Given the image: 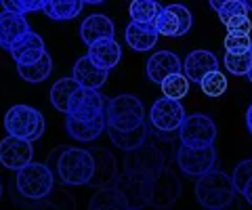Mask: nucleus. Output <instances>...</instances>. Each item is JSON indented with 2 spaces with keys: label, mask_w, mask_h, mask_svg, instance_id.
Wrapping results in <instances>:
<instances>
[{
  "label": "nucleus",
  "mask_w": 252,
  "mask_h": 210,
  "mask_svg": "<svg viewBox=\"0 0 252 210\" xmlns=\"http://www.w3.org/2000/svg\"><path fill=\"white\" fill-rule=\"evenodd\" d=\"M9 53H11V57L15 59V63L28 65V63H34V61L42 59L46 49H44L42 36H38L36 32H26L11 44Z\"/></svg>",
  "instance_id": "obj_14"
},
{
  "label": "nucleus",
  "mask_w": 252,
  "mask_h": 210,
  "mask_svg": "<svg viewBox=\"0 0 252 210\" xmlns=\"http://www.w3.org/2000/svg\"><path fill=\"white\" fill-rule=\"evenodd\" d=\"M223 65L227 67V72L233 76H246L252 67V53H227L223 57Z\"/></svg>",
  "instance_id": "obj_31"
},
{
  "label": "nucleus",
  "mask_w": 252,
  "mask_h": 210,
  "mask_svg": "<svg viewBox=\"0 0 252 210\" xmlns=\"http://www.w3.org/2000/svg\"><path fill=\"white\" fill-rule=\"evenodd\" d=\"M162 6L156 2V0H132L128 6V15L132 21L139 23H154L158 13H160Z\"/></svg>",
  "instance_id": "obj_29"
},
{
  "label": "nucleus",
  "mask_w": 252,
  "mask_h": 210,
  "mask_svg": "<svg viewBox=\"0 0 252 210\" xmlns=\"http://www.w3.org/2000/svg\"><path fill=\"white\" fill-rule=\"evenodd\" d=\"M246 76H248V80H250V82H252V67H250V72H248V74H246Z\"/></svg>",
  "instance_id": "obj_43"
},
{
  "label": "nucleus",
  "mask_w": 252,
  "mask_h": 210,
  "mask_svg": "<svg viewBox=\"0 0 252 210\" xmlns=\"http://www.w3.org/2000/svg\"><path fill=\"white\" fill-rule=\"evenodd\" d=\"M89 57L94 61L97 65L112 69L120 63L122 59V49L114 38H101V40L89 44Z\"/></svg>",
  "instance_id": "obj_21"
},
{
  "label": "nucleus",
  "mask_w": 252,
  "mask_h": 210,
  "mask_svg": "<svg viewBox=\"0 0 252 210\" xmlns=\"http://www.w3.org/2000/svg\"><path fill=\"white\" fill-rule=\"evenodd\" d=\"M55 173L51 170L49 164L42 162H30L23 168L17 170V191L21 198L38 202V200H46L53 193V185H55Z\"/></svg>",
  "instance_id": "obj_3"
},
{
  "label": "nucleus",
  "mask_w": 252,
  "mask_h": 210,
  "mask_svg": "<svg viewBox=\"0 0 252 210\" xmlns=\"http://www.w3.org/2000/svg\"><path fill=\"white\" fill-rule=\"evenodd\" d=\"M80 38L84 44H93L101 38H114V21L107 15H91L82 21Z\"/></svg>",
  "instance_id": "obj_22"
},
{
  "label": "nucleus",
  "mask_w": 252,
  "mask_h": 210,
  "mask_svg": "<svg viewBox=\"0 0 252 210\" xmlns=\"http://www.w3.org/2000/svg\"><path fill=\"white\" fill-rule=\"evenodd\" d=\"M86 4H101V2H105V0H84Z\"/></svg>",
  "instance_id": "obj_41"
},
{
  "label": "nucleus",
  "mask_w": 252,
  "mask_h": 210,
  "mask_svg": "<svg viewBox=\"0 0 252 210\" xmlns=\"http://www.w3.org/2000/svg\"><path fill=\"white\" fill-rule=\"evenodd\" d=\"M84 0H44L42 13L55 21H69L82 13Z\"/></svg>",
  "instance_id": "obj_24"
},
{
  "label": "nucleus",
  "mask_w": 252,
  "mask_h": 210,
  "mask_svg": "<svg viewBox=\"0 0 252 210\" xmlns=\"http://www.w3.org/2000/svg\"><path fill=\"white\" fill-rule=\"evenodd\" d=\"M217 162V150L212 145H204V147H191V145H183L177 150V164L189 177H202L204 173L215 168Z\"/></svg>",
  "instance_id": "obj_7"
},
{
  "label": "nucleus",
  "mask_w": 252,
  "mask_h": 210,
  "mask_svg": "<svg viewBox=\"0 0 252 210\" xmlns=\"http://www.w3.org/2000/svg\"><path fill=\"white\" fill-rule=\"evenodd\" d=\"M233 185H235V191H244V187H246V183L252 179V160H244L240 162L238 166H235L233 170Z\"/></svg>",
  "instance_id": "obj_36"
},
{
  "label": "nucleus",
  "mask_w": 252,
  "mask_h": 210,
  "mask_svg": "<svg viewBox=\"0 0 252 210\" xmlns=\"http://www.w3.org/2000/svg\"><path fill=\"white\" fill-rule=\"evenodd\" d=\"M46 164L65 185H89L94 175V155L82 147H57Z\"/></svg>",
  "instance_id": "obj_1"
},
{
  "label": "nucleus",
  "mask_w": 252,
  "mask_h": 210,
  "mask_svg": "<svg viewBox=\"0 0 252 210\" xmlns=\"http://www.w3.org/2000/svg\"><path fill=\"white\" fill-rule=\"evenodd\" d=\"M107 76H109V69L97 65L94 61L84 55L80 57L74 63V78L78 80L80 87H86V89H101L103 84L107 82Z\"/></svg>",
  "instance_id": "obj_16"
},
{
  "label": "nucleus",
  "mask_w": 252,
  "mask_h": 210,
  "mask_svg": "<svg viewBox=\"0 0 252 210\" xmlns=\"http://www.w3.org/2000/svg\"><path fill=\"white\" fill-rule=\"evenodd\" d=\"M164 170V158L154 145H139L126 151L124 158V175L132 181L149 185Z\"/></svg>",
  "instance_id": "obj_4"
},
{
  "label": "nucleus",
  "mask_w": 252,
  "mask_h": 210,
  "mask_svg": "<svg viewBox=\"0 0 252 210\" xmlns=\"http://www.w3.org/2000/svg\"><path fill=\"white\" fill-rule=\"evenodd\" d=\"M145 72H147V78L152 82L162 84L164 78H168L170 74L183 72V61L170 51H158L147 59Z\"/></svg>",
  "instance_id": "obj_15"
},
{
  "label": "nucleus",
  "mask_w": 252,
  "mask_h": 210,
  "mask_svg": "<svg viewBox=\"0 0 252 210\" xmlns=\"http://www.w3.org/2000/svg\"><path fill=\"white\" fill-rule=\"evenodd\" d=\"M149 120H152L154 128L160 130V133H175V130L181 128V124L185 120V110L179 99L160 97L152 105Z\"/></svg>",
  "instance_id": "obj_10"
},
{
  "label": "nucleus",
  "mask_w": 252,
  "mask_h": 210,
  "mask_svg": "<svg viewBox=\"0 0 252 210\" xmlns=\"http://www.w3.org/2000/svg\"><path fill=\"white\" fill-rule=\"evenodd\" d=\"M0 196H2V183H0Z\"/></svg>",
  "instance_id": "obj_44"
},
{
  "label": "nucleus",
  "mask_w": 252,
  "mask_h": 210,
  "mask_svg": "<svg viewBox=\"0 0 252 210\" xmlns=\"http://www.w3.org/2000/svg\"><path fill=\"white\" fill-rule=\"evenodd\" d=\"M105 120L118 130H135L145 124V110L135 95H120L105 103Z\"/></svg>",
  "instance_id": "obj_5"
},
{
  "label": "nucleus",
  "mask_w": 252,
  "mask_h": 210,
  "mask_svg": "<svg viewBox=\"0 0 252 210\" xmlns=\"http://www.w3.org/2000/svg\"><path fill=\"white\" fill-rule=\"evenodd\" d=\"M4 130L13 137L38 141L44 135V116L30 105H13L4 114Z\"/></svg>",
  "instance_id": "obj_6"
},
{
  "label": "nucleus",
  "mask_w": 252,
  "mask_h": 210,
  "mask_svg": "<svg viewBox=\"0 0 252 210\" xmlns=\"http://www.w3.org/2000/svg\"><path fill=\"white\" fill-rule=\"evenodd\" d=\"M89 208H128V202L116 185H105V187H99Z\"/></svg>",
  "instance_id": "obj_28"
},
{
  "label": "nucleus",
  "mask_w": 252,
  "mask_h": 210,
  "mask_svg": "<svg viewBox=\"0 0 252 210\" xmlns=\"http://www.w3.org/2000/svg\"><path fill=\"white\" fill-rule=\"evenodd\" d=\"M107 128V120H105V112L97 116V118L93 120H76L72 116H67L65 118V130L69 137H74L76 141H93V139H97L103 130Z\"/></svg>",
  "instance_id": "obj_19"
},
{
  "label": "nucleus",
  "mask_w": 252,
  "mask_h": 210,
  "mask_svg": "<svg viewBox=\"0 0 252 210\" xmlns=\"http://www.w3.org/2000/svg\"><path fill=\"white\" fill-rule=\"evenodd\" d=\"M195 198L204 208L210 210H223L235 198V185L233 179L227 177L223 170H208L195 181Z\"/></svg>",
  "instance_id": "obj_2"
},
{
  "label": "nucleus",
  "mask_w": 252,
  "mask_h": 210,
  "mask_svg": "<svg viewBox=\"0 0 252 210\" xmlns=\"http://www.w3.org/2000/svg\"><path fill=\"white\" fill-rule=\"evenodd\" d=\"M4 6V11H13V13H34V11H42L44 0H0Z\"/></svg>",
  "instance_id": "obj_33"
},
{
  "label": "nucleus",
  "mask_w": 252,
  "mask_h": 210,
  "mask_svg": "<svg viewBox=\"0 0 252 210\" xmlns=\"http://www.w3.org/2000/svg\"><path fill=\"white\" fill-rule=\"evenodd\" d=\"M208 2H210V6H212V9H215V11H219L220 6H223L225 2H229V0H208Z\"/></svg>",
  "instance_id": "obj_39"
},
{
  "label": "nucleus",
  "mask_w": 252,
  "mask_h": 210,
  "mask_svg": "<svg viewBox=\"0 0 252 210\" xmlns=\"http://www.w3.org/2000/svg\"><path fill=\"white\" fill-rule=\"evenodd\" d=\"M34 158V147L28 139H19L13 135H6L0 141V164L9 170H19L30 164Z\"/></svg>",
  "instance_id": "obj_13"
},
{
  "label": "nucleus",
  "mask_w": 252,
  "mask_h": 210,
  "mask_svg": "<svg viewBox=\"0 0 252 210\" xmlns=\"http://www.w3.org/2000/svg\"><path fill=\"white\" fill-rule=\"evenodd\" d=\"M93 155H94V175H93L89 185H94V187L114 185V181L118 179L114 155L109 153L107 150H94Z\"/></svg>",
  "instance_id": "obj_23"
},
{
  "label": "nucleus",
  "mask_w": 252,
  "mask_h": 210,
  "mask_svg": "<svg viewBox=\"0 0 252 210\" xmlns=\"http://www.w3.org/2000/svg\"><path fill=\"white\" fill-rule=\"evenodd\" d=\"M217 13H219V19L223 21V23H227L229 19L238 17V15H246L248 13V6L244 4V0H229V2H225Z\"/></svg>",
  "instance_id": "obj_35"
},
{
  "label": "nucleus",
  "mask_w": 252,
  "mask_h": 210,
  "mask_svg": "<svg viewBox=\"0 0 252 210\" xmlns=\"http://www.w3.org/2000/svg\"><path fill=\"white\" fill-rule=\"evenodd\" d=\"M179 139L183 145H191V147L212 145L217 139V126L204 114L185 116V120L179 128Z\"/></svg>",
  "instance_id": "obj_8"
},
{
  "label": "nucleus",
  "mask_w": 252,
  "mask_h": 210,
  "mask_svg": "<svg viewBox=\"0 0 252 210\" xmlns=\"http://www.w3.org/2000/svg\"><path fill=\"white\" fill-rule=\"evenodd\" d=\"M242 196H244V198H246V202H248V204L252 206V179H250V181L246 183V187H244V191H242Z\"/></svg>",
  "instance_id": "obj_38"
},
{
  "label": "nucleus",
  "mask_w": 252,
  "mask_h": 210,
  "mask_svg": "<svg viewBox=\"0 0 252 210\" xmlns=\"http://www.w3.org/2000/svg\"><path fill=\"white\" fill-rule=\"evenodd\" d=\"M250 53H252V44H250Z\"/></svg>",
  "instance_id": "obj_45"
},
{
  "label": "nucleus",
  "mask_w": 252,
  "mask_h": 210,
  "mask_svg": "<svg viewBox=\"0 0 252 210\" xmlns=\"http://www.w3.org/2000/svg\"><path fill=\"white\" fill-rule=\"evenodd\" d=\"M103 112H105V101L99 95L97 89L80 87L69 99L67 116H72L76 120H93Z\"/></svg>",
  "instance_id": "obj_12"
},
{
  "label": "nucleus",
  "mask_w": 252,
  "mask_h": 210,
  "mask_svg": "<svg viewBox=\"0 0 252 210\" xmlns=\"http://www.w3.org/2000/svg\"><path fill=\"white\" fill-rule=\"evenodd\" d=\"M200 89H202V92L206 97H212V99L223 97L227 92V76L220 74L219 69H215V72H210V74H206L202 78Z\"/></svg>",
  "instance_id": "obj_32"
},
{
  "label": "nucleus",
  "mask_w": 252,
  "mask_h": 210,
  "mask_svg": "<svg viewBox=\"0 0 252 210\" xmlns=\"http://www.w3.org/2000/svg\"><path fill=\"white\" fill-rule=\"evenodd\" d=\"M191 23H193L191 11L185 4H166L158 13L154 26L160 36L172 38V36H185L191 30Z\"/></svg>",
  "instance_id": "obj_9"
},
{
  "label": "nucleus",
  "mask_w": 252,
  "mask_h": 210,
  "mask_svg": "<svg viewBox=\"0 0 252 210\" xmlns=\"http://www.w3.org/2000/svg\"><path fill=\"white\" fill-rule=\"evenodd\" d=\"M219 69V59L210 51H193L183 61V72L191 82H202V78Z\"/></svg>",
  "instance_id": "obj_17"
},
{
  "label": "nucleus",
  "mask_w": 252,
  "mask_h": 210,
  "mask_svg": "<svg viewBox=\"0 0 252 210\" xmlns=\"http://www.w3.org/2000/svg\"><path fill=\"white\" fill-rule=\"evenodd\" d=\"M252 38L248 34H229L225 36V51L227 53H246L250 51Z\"/></svg>",
  "instance_id": "obj_34"
},
{
  "label": "nucleus",
  "mask_w": 252,
  "mask_h": 210,
  "mask_svg": "<svg viewBox=\"0 0 252 210\" xmlns=\"http://www.w3.org/2000/svg\"><path fill=\"white\" fill-rule=\"evenodd\" d=\"M158 30L154 23H139V21H130L124 30V40L126 44L130 46L132 51H149L154 49L156 42H158Z\"/></svg>",
  "instance_id": "obj_18"
},
{
  "label": "nucleus",
  "mask_w": 252,
  "mask_h": 210,
  "mask_svg": "<svg viewBox=\"0 0 252 210\" xmlns=\"http://www.w3.org/2000/svg\"><path fill=\"white\" fill-rule=\"evenodd\" d=\"M189 78L183 74V72H177V74H170L168 78H164L162 80V92L164 97H170V99H183L187 92H189Z\"/></svg>",
  "instance_id": "obj_30"
},
{
  "label": "nucleus",
  "mask_w": 252,
  "mask_h": 210,
  "mask_svg": "<svg viewBox=\"0 0 252 210\" xmlns=\"http://www.w3.org/2000/svg\"><path fill=\"white\" fill-rule=\"evenodd\" d=\"M181 193L179 179H175L172 170L164 168L152 183L147 185V204H152L156 208H168L177 202Z\"/></svg>",
  "instance_id": "obj_11"
},
{
  "label": "nucleus",
  "mask_w": 252,
  "mask_h": 210,
  "mask_svg": "<svg viewBox=\"0 0 252 210\" xmlns=\"http://www.w3.org/2000/svg\"><path fill=\"white\" fill-rule=\"evenodd\" d=\"M244 4H246V6H248V11L252 13V0H244Z\"/></svg>",
  "instance_id": "obj_42"
},
{
  "label": "nucleus",
  "mask_w": 252,
  "mask_h": 210,
  "mask_svg": "<svg viewBox=\"0 0 252 210\" xmlns=\"http://www.w3.org/2000/svg\"><path fill=\"white\" fill-rule=\"evenodd\" d=\"M17 72L26 82H44L53 72V59L49 53H44V57L34 61V63H17Z\"/></svg>",
  "instance_id": "obj_27"
},
{
  "label": "nucleus",
  "mask_w": 252,
  "mask_h": 210,
  "mask_svg": "<svg viewBox=\"0 0 252 210\" xmlns=\"http://www.w3.org/2000/svg\"><path fill=\"white\" fill-rule=\"evenodd\" d=\"M246 126H248L250 135H252V105L248 107V112H246Z\"/></svg>",
  "instance_id": "obj_40"
},
{
  "label": "nucleus",
  "mask_w": 252,
  "mask_h": 210,
  "mask_svg": "<svg viewBox=\"0 0 252 210\" xmlns=\"http://www.w3.org/2000/svg\"><path fill=\"white\" fill-rule=\"evenodd\" d=\"M225 26H227V32L229 34H248L250 36V32H252V21L248 15H238V17L227 21Z\"/></svg>",
  "instance_id": "obj_37"
},
{
  "label": "nucleus",
  "mask_w": 252,
  "mask_h": 210,
  "mask_svg": "<svg viewBox=\"0 0 252 210\" xmlns=\"http://www.w3.org/2000/svg\"><path fill=\"white\" fill-rule=\"evenodd\" d=\"M80 89V84H78V80L72 76V78H61V80H57L53 84L51 89V103L57 112L61 114H67V107H69V99H72L74 92Z\"/></svg>",
  "instance_id": "obj_25"
},
{
  "label": "nucleus",
  "mask_w": 252,
  "mask_h": 210,
  "mask_svg": "<svg viewBox=\"0 0 252 210\" xmlns=\"http://www.w3.org/2000/svg\"><path fill=\"white\" fill-rule=\"evenodd\" d=\"M26 32H30L26 15L13 13V11H2L0 13V46H2V49L9 51L11 44Z\"/></svg>",
  "instance_id": "obj_20"
},
{
  "label": "nucleus",
  "mask_w": 252,
  "mask_h": 210,
  "mask_svg": "<svg viewBox=\"0 0 252 210\" xmlns=\"http://www.w3.org/2000/svg\"><path fill=\"white\" fill-rule=\"evenodd\" d=\"M107 133H109V141L116 147H120L124 151H130V150H135V147L143 145L145 137H147V126L143 124V126H139L135 130H118L107 124Z\"/></svg>",
  "instance_id": "obj_26"
}]
</instances>
